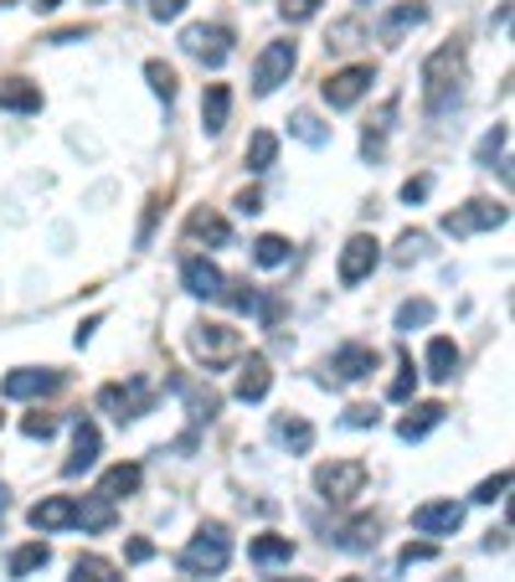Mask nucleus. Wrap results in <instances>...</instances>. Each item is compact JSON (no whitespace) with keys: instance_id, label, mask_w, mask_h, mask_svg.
Wrapping results in <instances>:
<instances>
[{"instance_id":"nucleus-1","label":"nucleus","mask_w":515,"mask_h":582,"mask_svg":"<svg viewBox=\"0 0 515 582\" xmlns=\"http://www.w3.org/2000/svg\"><path fill=\"white\" fill-rule=\"evenodd\" d=\"M464 103V47L448 42L423 62V109L428 114H448Z\"/></svg>"},{"instance_id":"nucleus-2","label":"nucleus","mask_w":515,"mask_h":582,"mask_svg":"<svg viewBox=\"0 0 515 582\" xmlns=\"http://www.w3.org/2000/svg\"><path fill=\"white\" fill-rule=\"evenodd\" d=\"M227 562H232V536H227V526H202V532L186 541V551H181V572L186 578H217V572H227Z\"/></svg>"},{"instance_id":"nucleus-3","label":"nucleus","mask_w":515,"mask_h":582,"mask_svg":"<svg viewBox=\"0 0 515 582\" xmlns=\"http://www.w3.org/2000/svg\"><path fill=\"white\" fill-rule=\"evenodd\" d=\"M314 490L330 500V505H351V500L366 490V464L360 459H330L314 469Z\"/></svg>"},{"instance_id":"nucleus-4","label":"nucleus","mask_w":515,"mask_h":582,"mask_svg":"<svg viewBox=\"0 0 515 582\" xmlns=\"http://www.w3.org/2000/svg\"><path fill=\"white\" fill-rule=\"evenodd\" d=\"M99 408L114 412L119 423H135V418H145V412L154 408V387L145 377H129L124 387L114 381V387H103V392H99Z\"/></svg>"},{"instance_id":"nucleus-5","label":"nucleus","mask_w":515,"mask_h":582,"mask_svg":"<svg viewBox=\"0 0 515 582\" xmlns=\"http://www.w3.org/2000/svg\"><path fill=\"white\" fill-rule=\"evenodd\" d=\"M505 202H464L444 217V232L448 238H474V232H490V227H505Z\"/></svg>"},{"instance_id":"nucleus-6","label":"nucleus","mask_w":515,"mask_h":582,"mask_svg":"<svg viewBox=\"0 0 515 582\" xmlns=\"http://www.w3.org/2000/svg\"><path fill=\"white\" fill-rule=\"evenodd\" d=\"M294 62H299V52H294V42H268V47L258 52V68H253V88L268 99L278 83H289Z\"/></svg>"},{"instance_id":"nucleus-7","label":"nucleus","mask_w":515,"mask_h":582,"mask_svg":"<svg viewBox=\"0 0 515 582\" xmlns=\"http://www.w3.org/2000/svg\"><path fill=\"white\" fill-rule=\"evenodd\" d=\"M181 47H186L196 62H206V68H222L227 57H232V32H227V26H186Z\"/></svg>"},{"instance_id":"nucleus-8","label":"nucleus","mask_w":515,"mask_h":582,"mask_svg":"<svg viewBox=\"0 0 515 582\" xmlns=\"http://www.w3.org/2000/svg\"><path fill=\"white\" fill-rule=\"evenodd\" d=\"M62 387V372H52V366H21L11 377L0 381V397H11V402H26V397H47Z\"/></svg>"},{"instance_id":"nucleus-9","label":"nucleus","mask_w":515,"mask_h":582,"mask_svg":"<svg viewBox=\"0 0 515 582\" xmlns=\"http://www.w3.org/2000/svg\"><path fill=\"white\" fill-rule=\"evenodd\" d=\"M191 351H196L206 366H227L242 345H238V330H227V326H191Z\"/></svg>"},{"instance_id":"nucleus-10","label":"nucleus","mask_w":515,"mask_h":582,"mask_svg":"<svg viewBox=\"0 0 515 582\" xmlns=\"http://www.w3.org/2000/svg\"><path fill=\"white\" fill-rule=\"evenodd\" d=\"M381 263V242L371 232H356V238L341 248V284H360L371 278V269Z\"/></svg>"},{"instance_id":"nucleus-11","label":"nucleus","mask_w":515,"mask_h":582,"mask_svg":"<svg viewBox=\"0 0 515 582\" xmlns=\"http://www.w3.org/2000/svg\"><path fill=\"white\" fill-rule=\"evenodd\" d=\"M464 526V505L459 500H428L412 511V532L417 536H454Z\"/></svg>"},{"instance_id":"nucleus-12","label":"nucleus","mask_w":515,"mask_h":582,"mask_svg":"<svg viewBox=\"0 0 515 582\" xmlns=\"http://www.w3.org/2000/svg\"><path fill=\"white\" fill-rule=\"evenodd\" d=\"M371 62H356V68H341L335 78L325 83V103L330 109H356L360 99H366V88H371Z\"/></svg>"},{"instance_id":"nucleus-13","label":"nucleus","mask_w":515,"mask_h":582,"mask_svg":"<svg viewBox=\"0 0 515 582\" xmlns=\"http://www.w3.org/2000/svg\"><path fill=\"white\" fill-rule=\"evenodd\" d=\"M181 284H186L191 299H222V289H227L222 269H217L211 258H186V263H181Z\"/></svg>"},{"instance_id":"nucleus-14","label":"nucleus","mask_w":515,"mask_h":582,"mask_svg":"<svg viewBox=\"0 0 515 582\" xmlns=\"http://www.w3.org/2000/svg\"><path fill=\"white\" fill-rule=\"evenodd\" d=\"M268 387H274V372H268V356L263 351H248V361L238 366V402H263L268 397Z\"/></svg>"},{"instance_id":"nucleus-15","label":"nucleus","mask_w":515,"mask_h":582,"mask_svg":"<svg viewBox=\"0 0 515 582\" xmlns=\"http://www.w3.org/2000/svg\"><path fill=\"white\" fill-rule=\"evenodd\" d=\"M99 448H103V438H99V429L88 423V418H78V429H72V454H68V464H62V475H88L93 464H99Z\"/></svg>"},{"instance_id":"nucleus-16","label":"nucleus","mask_w":515,"mask_h":582,"mask_svg":"<svg viewBox=\"0 0 515 582\" xmlns=\"http://www.w3.org/2000/svg\"><path fill=\"white\" fill-rule=\"evenodd\" d=\"M330 372H335V381H366L371 372H377V351L371 345H341L335 356H330Z\"/></svg>"},{"instance_id":"nucleus-17","label":"nucleus","mask_w":515,"mask_h":582,"mask_svg":"<svg viewBox=\"0 0 515 582\" xmlns=\"http://www.w3.org/2000/svg\"><path fill=\"white\" fill-rule=\"evenodd\" d=\"M175 397L191 408V423H211L217 418V408H222V397L211 392V387H202V381H191V377H171Z\"/></svg>"},{"instance_id":"nucleus-18","label":"nucleus","mask_w":515,"mask_h":582,"mask_svg":"<svg viewBox=\"0 0 515 582\" xmlns=\"http://www.w3.org/2000/svg\"><path fill=\"white\" fill-rule=\"evenodd\" d=\"M32 526L42 536L47 532H68V526H78V500H68V495H52V500H42V505H32Z\"/></svg>"},{"instance_id":"nucleus-19","label":"nucleus","mask_w":515,"mask_h":582,"mask_svg":"<svg viewBox=\"0 0 515 582\" xmlns=\"http://www.w3.org/2000/svg\"><path fill=\"white\" fill-rule=\"evenodd\" d=\"M444 418H448L444 402H417V408H412L408 418L397 423V438H402V444H417V438H428V433L438 429Z\"/></svg>"},{"instance_id":"nucleus-20","label":"nucleus","mask_w":515,"mask_h":582,"mask_svg":"<svg viewBox=\"0 0 515 582\" xmlns=\"http://www.w3.org/2000/svg\"><path fill=\"white\" fill-rule=\"evenodd\" d=\"M0 109H11V114H42V88L32 78H0Z\"/></svg>"},{"instance_id":"nucleus-21","label":"nucleus","mask_w":515,"mask_h":582,"mask_svg":"<svg viewBox=\"0 0 515 582\" xmlns=\"http://www.w3.org/2000/svg\"><path fill=\"white\" fill-rule=\"evenodd\" d=\"M381 541V521L377 515H356V521H345L341 532H335V547L341 551H371Z\"/></svg>"},{"instance_id":"nucleus-22","label":"nucleus","mask_w":515,"mask_h":582,"mask_svg":"<svg viewBox=\"0 0 515 582\" xmlns=\"http://www.w3.org/2000/svg\"><path fill=\"white\" fill-rule=\"evenodd\" d=\"M227 114H232V93H227V83H206V99H202V129L211 139L227 129Z\"/></svg>"},{"instance_id":"nucleus-23","label":"nucleus","mask_w":515,"mask_h":582,"mask_svg":"<svg viewBox=\"0 0 515 582\" xmlns=\"http://www.w3.org/2000/svg\"><path fill=\"white\" fill-rule=\"evenodd\" d=\"M139 484H145V469H139V464H114V469L99 480V495L103 500H129Z\"/></svg>"},{"instance_id":"nucleus-24","label":"nucleus","mask_w":515,"mask_h":582,"mask_svg":"<svg viewBox=\"0 0 515 582\" xmlns=\"http://www.w3.org/2000/svg\"><path fill=\"white\" fill-rule=\"evenodd\" d=\"M423 21H428V5H423V0H402V5H392V11H387V21H381V36H387V42H397L402 32L423 26Z\"/></svg>"},{"instance_id":"nucleus-25","label":"nucleus","mask_w":515,"mask_h":582,"mask_svg":"<svg viewBox=\"0 0 515 582\" xmlns=\"http://www.w3.org/2000/svg\"><path fill=\"white\" fill-rule=\"evenodd\" d=\"M454 372H459V345L448 341V335H433L428 341V377L454 381Z\"/></svg>"},{"instance_id":"nucleus-26","label":"nucleus","mask_w":515,"mask_h":582,"mask_svg":"<svg viewBox=\"0 0 515 582\" xmlns=\"http://www.w3.org/2000/svg\"><path fill=\"white\" fill-rule=\"evenodd\" d=\"M186 238L191 242H217V248H227V242H232V227H227L217 212H196V217L186 222Z\"/></svg>"},{"instance_id":"nucleus-27","label":"nucleus","mask_w":515,"mask_h":582,"mask_svg":"<svg viewBox=\"0 0 515 582\" xmlns=\"http://www.w3.org/2000/svg\"><path fill=\"white\" fill-rule=\"evenodd\" d=\"M392 114H397V99H387L377 119L366 124V135H360V155H366V160H377V155H381V145H387V129H392Z\"/></svg>"},{"instance_id":"nucleus-28","label":"nucleus","mask_w":515,"mask_h":582,"mask_svg":"<svg viewBox=\"0 0 515 582\" xmlns=\"http://www.w3.org/2000/svg\"><path fill=\"white\" fill-rule=\"evenodd\" d=\"M47 562H52L47 541H26V547L11 551V578H32V572H42Z\"/></svg>"},{"instance_id":"nucleus-29","label":"nucleus","mask_w":515,"mask_h":582,"mask_svg":"<svg viewBox=\"0 0 515 582\" xmlns=\"http://www.w3.org/2000/svg\"><path fill=\"white\" fill-rule=\"evenodd\" d=\"M274 155H278V135L274 129H258V135L248 139V155H242V160H248V171L253 175H263L268 166H274Z\"/></svg>"},{"instance_id":"nucleus-30","label":"nucleus","mask_w":515,"mask_h":582,"mask_svg":"<svg viewBox=\"0 0 515 582\" xmlns=\"http://www.w3.org/2000/svg\"><path fill=\"white\" fill-rule=\"evenodd\" d=\"M78 526H83V532H108V526H114V500L88 495L83 505H78Z\"/></svg>"},{"instance_id":"nucleus-31","label":"nucleus","mask_w":515,"mask_h":582,"mask_svg":"<svg viewBox=\"0 0 515 582\" xmlns=\"http://www.w3.org/2000/svg\"><path fill=\"white\" fill-rule=\"evenodd\" d=\"M278 438H284V448H289V454H309V448H314V429H309L305 418H278Z\"/></svg>"},{"instance_id":"nucleus-32","label":"nucleus","mask_w":515,"mask_h":582,"mask_svg":"<svg viewBox=\"0 0 515 582\" xmlns=\"http://www.w3.org/2000/svg\"><path fill=\"white\" fill-rule=\"evenodd\" d=\"M253 258H258V269H278V263H289V238L263 232V238L253 242Z\"/></svg>"},{"instance_id":"nucleus-33","label":"nucleus","mask_w":515,"mask_h":582,"mask_svg":"<svg viewBox=\"0 0 515 582\" xmlns=\"http://www.w3.org/2000/svg\"><path fill=\"white\" fill-rule=\"evenodd\" d=\"M289 135H294V139H305V145H314V150H320V145H330V129L314 119L309 109H299V114L289 119Z\"/></svg>"},{"instance_id":"nucleus-34","label":"nucleus","mask_w":515,"mask_h":582,"mask_svg":"<svg viewBox=\"0 0 515 582\" xmlns=\"http://www.w3.org/2000/svg\"><path fill=\"white\" fill-rule=\"evenodd\" d=\"M289 557H294V541H289V536H258V541H253V562H263V567L289 562Z\"/></svg>"},{"instance_id":"nucleus-35","label":"nucleus","mask_w":515,"mask_h":582,"mask_svg":"<svg viewBox=\"0 0 515 582\" xmlns=\"http://www.w3.org/2000/svg\"><path fill=\"white\" fill-rule=\"evenodd\" d=\"M505 139H511V129H505V124H495V129L480 139V150H474V166H490V171H495V160L505 166Z\"/></svg>"},{"instance_id":"nucleus-36","label":"nucleus","mask_w":515,"mask_h":582,"mask_svg":"<svg viewBox=\"0 0 515 582\" xmlns=\"http://www.w3.org/2000/svg\"><path fill=\"white\" fill-rule=\"evenodd\" d=\"M68 582H119V572H114V562H103V557H78Z\"/></svg>"},{"instance_id":"nucleus-37","label":"nucleus","mask_w":515,"mask_h":582,"mask_svg":"<svg viewBox=\"0 0 515 582\" xmlns=\"http://www.w3.org/2000/svg\"><path fill=\"white\" fill-rule=\"evenodd\" d=\"M433 326V299H408V305L397 309V330L408 335V330H423Z\"/></svg>"},{"instance_id":"nucleus-38","label":"nucleus","mask_w":515,"mask_h":582,"mask_svg":"<svg viewBox=\"0 0 515 582\" xmlns=\"http://www.w3.org/2000/svg\"><path fill=\"white\" fill-rule=\"evenodd\" d=\"M412 392H417V366H412V356H402V366H397V377H392V387H387V397H392V402H408Z\"/></svg>"},{"instance_id":"nucleus-39","label":"nucleus","mask_w":515,"mask_h":582,"mask_svg":"<svg viewBox=\"0 0 515 582\" xmlns=\"http://www.w3.org/2000/svg\"><path fill=\"white\" fill-rule=\"evenodd\" d=\"M145 78H150V88H154V93H160L165 103L175 99V72L165 68V62H145Z\"/></svg>"},{"instance_id":"nucleus-40","label":"nucleus","mask_w":515,"mask_h":582,"mask_svg":"<svg viewBox=\"0 0 515 582\" xmlns=\"http://www.w3.org/2000/svg\"><path fill=\"white\" fill-rule=\"evenodd\" d=\"M505 490H511V469H500V475H490V480L474 490V500L480 505H495V500H505Z\"/></svg>"},{"instance_id":"nucleus-41","label":"nucleus","mask_w":515,"mask_h":582,"mask_svg":"<svg viewBox=\"0 0 515 582\" xmlns=\"http://www.w3.org/2000/svg\"><path fill=\"white\" fill-rule=\"evenodd\" d=\"M320 11V0H278V16L289 21V26H299V21H309Z\"/></svg>"},{"instance_id":"nucleus-42","label":"nucleus","mask_w":515,"mask_h":582,"mask_svg":"<svg viewBox=\"0 0 515 582\" xmlns=\"http://www.w3.org/2000/svg\"><path fill=\"white\" fill-rule=\"evenodd\" d=\"M222 294H227V289H222ZM227 305L238 309V315H258V305H263V294H258V289H248V284H238V289L227 294Z\"/></svg>"},{"instance_id":"nucleus-43","label":"nucleus","mask_w":515,"mask_h":582,"mask_svg":"<svg viewBox=\"0 0 515 582\" xmlns=\"http://www.w3.org/2000/svg\"><path fill=\"white\" fill-rule=\"evenodd\" d=\"M433 557H438V547H433V541H408V547H402V567L433 562Z\"/></svg>"},{"instance_id":"nucleus-44","label":"nucleus","mask_w":515,"mask_h":582,"mask_svg":"<svg viewBox=\"0 0 515 582\" xmlns=\"http://www.w3.org/2000/svg\"><path fill=\"white\" fill-rule=\"evenodd\" d=\"M21 429H26V438H52V429H57V418H47V412H32V418H26Z\"/></svg>"},{"instance_id":"nucleus-45","label":"nucleus","mask_w":515,"mask_h":582,"mask_svg":"<svg viewBox=\"0 0 515 582\" xmlns=\"http://www.w3.org/2000/svg\"><path fill=\"white\" fill-rule=\"evenodd\" d=\"M345 429H377V408H345Z\"/></svg>"},{"instance_id":"nucleus-46","label":"nucleus","mask_w":515,"mask_h":582,"mask_svg":"<svg viewBox=\"0 0 515 582\" xmlns=\"http://www.w3.org/2000/svg\"><path fill=\"white\" fill-rule=\"evenodd\" d=\"M181 11H186V0H150V16L154 21H175Z\"/></svg>"},{"instance_id":"nucleus-47","label":"nucleus","mask_w":515,"mask_h":582,"mask_svg":"<svg viewBox=\"0 0 515 582\" xmlns=\"http://www.w3.org/2000/svg\"><path fill=\"white\" fill-rule=\"evenodd\" d=\"M428 186H433V181H428V175H412V181H408V186H402V202H423V196H428Z\"/></svg>"},{"instance_id":"nucleus-48","label":"nucleus","mask_w":515,"mask_h":582,"mask_svg":"<svg viewBox=\"0 0 515 582\" xmlns=\"http://www.w3.org/2000/svg\"><path fill=\"white\" fill-rule=\"evenodd\" d=\"M397 248H402V258H417L423 248H428V238H423V232H402V242H397Z\"/></svg>"},{"instance_id":"nucleus-49","label":"nucleus","mask_w":515,"mask_h":582,"mask_svg":"<svg viewBox=\"0 0 515 582\" xmlns=\"http://www.w3.org/2000/svg\"><path fill=\"white\" fill-rule=\"evenodd\" d=\"M238 212H242V217H258V212H263V196H258V191H242V196H238Z\"/></svg>"},{"instance_id":"nucleus-50","label":"nucleus","mask_w":515,"mask_h":582,"mask_svg":"<svg viewBox=\"0 0 515 582\" xmlns=\"http://www.w3.org/2000/svg\"><path fill=\"white\" fill-rule=\"evenodd\" d=\"M154 212H160V196H150V202H145V227H139V248H145V242H150V227H154Z\"/></svg>"},{"instance_id":"nucleus-51","label":"nucleus","mask_w":515,"mask_h":582,"mask_svg":"<svg viewBox=\"0 0 515 582\" xmlns=\"http://www.w3.org/2000/svg\"><path fill=\"white\" fill-rule=\"evenodd\" d=\"M150 557H154V541L135 536V541H129V562H150Z\"/></svg>"},{"instance_id":"nucleus-52","label":"nucleus","mask_w":515,"mask_h":582,"mask_svg":"<svg viewBox=\"0 0 515 582\" xmlns=\"http://www.w3.org/2000/svg\"><path fill=\"white\" fill-rule=\"evenodd\" d=\"M93 330H99V320H88V326H83V330H78V335H72V341H78V351H83V345H88V341H93Z\"/></svg>"},{"instance_id":"nucleus-53","label":"nucleus","mask_w":515,"mask_h":582,"mask_svg":"<svg viewBox=\"0 0 515 582\" xmlns=\"http://www.w3.org/2000/svg\"><path fill=\"white\" fill-rule=\"evenodd\" d=\"M36 11H57V5H62V0H32Z\"/></svg>"},{"instance_id":"nucleus-54","label":"nucleus","mask_w":515,"mask_h":582,"mask_svg":"<svg viewBox=\"0 0 515 582\" xmlns=\"http://www.w3.org/2000/svg\"><path fill=\"white\" fill-rule=\"evenodd\" d=\"M0 515H5V484H0Z\"/></svg>"},{"instance_id":"nucleus-55","label":"nucleus","mask_w":515,"mask_h":582,"mask_svg":"<svg viewBox=\"0 0 515 582\" xmlns=\"http://www.w3.org/2000/svg\"><path fill=\"white\" fill-rule=\"evenodd\" d=\"M274 582H309V578H274Z\"/></svg>"},{"instance_id":"nucleus-56","label":"nucleus","mask_w":515,"mask_h":582,"mask_svg":"<svg viewBox=\"0 0 515 582\" xmlns=\"http://www.w3.org/2000/svg\"><path fill=\"white\" fill-rule=\"evenodd\" d=\"M345 582H360V578H345Z\"/></svg>"},{"instance_id":"nucleus-57","label":"nucleus","mask_w":515,"mask_h":582,"mask_svg":"<svg viewBox=\"0 0 515 582\" xmlns=\"http://www.w3.org/2000/svg\"><path fill=\"white\" fill-rule=\"evenodd\" d=\"M93 5H99V0H93Z\"/></svg>"}]
</instances>
